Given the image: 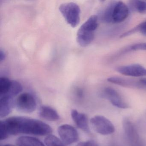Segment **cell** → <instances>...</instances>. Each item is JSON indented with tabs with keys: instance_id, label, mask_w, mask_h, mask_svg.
Instances as JSON below:
<instances>
[{
	"instance_id": "1",
	"label": "cell",
	"mask_w": 146,
	"mask_h": 146,
	"mask_svg": "<svg viewBox=\"0 0 146 146\" xmlns=\"http://www.w3.org/2000/svg\"><path fill=\"white\" fill-rule=\"evenodd\" d=\"M51 126L42 121L31 118L15 116L0 122V140H5L11 135L20 134L38 136L50 135Z\"/></svg>"
},
{
	"instance_id": "2",
	"label": "cell",
	"mask_w": 146,
	"mask_h": 146,
	"mask_svg": "<svg viewBox=\"0 0 146 146\" xmlns=\"http://www.w3.org/2000/svg\"><path fill=\"white\" fill-rule=\"evenodd\" d=\"M98 20L96 15L91 16L79 28L76 36L77 42L79 46L85 47L94 40L95 31L98 28Z\"/></svg>"
},
{
	"instance_id": "3",
	"label": "cell",
	"mask_w": 146,
	"mask_h": 146,
	"mask_svg": "<svg viewBox=\"0 0 146 146\" xmlns=\"http://www.w3.org/2000/svg\"><path fill=\"white\" fill-rule=\"evenodd\" d=\"M60 13L68 24L75 28L80 21L81 10L79 6L74 2H68L61 4L59 7Z\"/></svg>"
},
{
	"instance_id": "4",
	"label": "cell",
	"mask_w": 146,
	"mask_h": 146,
	"mask_svg": "<svg viewBox=\"0 0 146 146\" xmlns=\"http://www.w3.org/2000/svg\"><path fill=\"white\" fill-rule=\"evenodd\" d=\"M37 103L34 96L29 93L20 94L15 101L18 111L25 113H31L35 111Z\"/></svg>"
},
{
	"instance_id": "5",
	"label": "cell",
	"mask_w": 146,
	"mask_h": 146,
	"mask_svg": "<svg viewBox=\"0 0 146 146\" xmlns=\"http://www.w3.org/2000/svg\"><path fill=\"white\" fill-rule=\"evenodd\" d=\"M90 122L95 131L100 135H111L115 131L113 124L104 116L96 115L90 119Z\"/></svg>"
},
{
	"instance_id": "6",
	"label": "cell",
	"mask_w": 146,
	"mask_h": 146,
	"mask_svg": "<svg viewBox=\"0 0 146 146\" xmlns=\"http://www.w3.org/2000/svg\"><path fill=\"white\" fill-rule=\"evenodd\" d=\"M58 133L60 139L66 145H70L76 142L79 139L77 130L69 124H63L58 128Z\"/></svg>"
},
{
	"instance_id": "7",
	"label": "cell",
	"mask_w": 146,
	"mask_h": 146,
	"mask_svg": "<svg viewBox=\"0 0 146 146\" xmlns=\"http://www.w3.org/2000/svg\"><path fill=\"white\" fill-rule=\"evenodd\" d=\"M123 127L125 137L131 146H141V140L135 125L128 118L123 121Z\"/></svg>"
},
{
	"instance_id": "8",
	"label": "cell",
	"mask_w": 146,
	"mask_h": 146,
	"mask_svg": "<svg viewBox=\"0 0 146 146\" xmlns=\"http://www.w3.org/2000/svg\"><path fill=\"white\" fill-rule=\"evenodd\" d=\"M101 96L108 100L113 106L118 108L126 109L129 107L119 93L113 88L108 87L104 89L102 93Z\"/></svg>"
},
{
	"instance_id": "9",
	"label": "cell",
	"mask_w": 146,
	"mask_h": 146,
	"mask_svg": "<svg viewBox=\"0 0 146 146\" xmlns=\"http://www.w3.org/2000/svg\"><path fill=\"white\" fill-rule=\"evenodd\" d=\"M128 7L121 1H113L111 11L112 23H119L124 21L129 15Z\"/></svg>"
},
{
	"instance_id": "10",
	"label": "cell",
	"mask_w": 146,
	"mask_h": 146,
	"mask_svg": "<svg viewBox=\"0 0 146 146\" xmlns=\"http://www.w3.org/2000/svg\"><path fill=\"white\" fill-rule=\"evenodd\" d=\"M116 70L120 74L129 76L138 77L146 76V68L138 64L118 66Z\"/></svg>"
},
{
	"instance_id": "11",
	"label": "cell",
	"mask_w": 146,
	"mask_h": 146,
	"mask_svg": "<svg viewBox=\"0 0 146 146\" xmlns=\"http://www.w3.org/2000/svg\"><path fill=\"white\" fill-rule=\"evenodd\" d=\"M72 118L79 129L87 133H90L88 118L86 114L78 112L76 109H72L71 112Z\"/></svg>"
},
{
	"instance_id": "12",
	"label": "cell",
	"mask_w": 146,
	"mask_h": 146,
	"mask_svg": "<svg viewBox=\"0 0 146 146\" xmlns=\"http://www.w3.org/2000/svg\"><path fill=\"white\" fill-rule=\"evenodd\" d=\"M14 106L15 102L13 98L7 96H0V117L4 118L9 115Z\"/></svg>"
},
{
	"instance_id": "13",
	"label": "cell",
	"mask_w": 146,
	"mask_h": 146,
	"mask_svg": "<svg viewBox=\"0 0 146 146\" xmlns=\"http://www.w3.org/2000/svg\"><path fill=\"white\" fill-rule=\"evenodd\" d=\"M39 113L41 117L48 121H57L60 118L58 112L49 106H43L41 107Z\"/></svg>"
},
{
	"instance_id": "14",
	"label": "cell",
	"mask_w": 146,
	"mask_h": 146,
	"mask_svg": "<svg viewBox=\"0 0 146 146\" xmlns=\"http://www.w3.org/2000/svg\"><path fill=\"white\" fill-rule=\"evenodd\" d=\"M108 82L117 85L127 88H139L142 84L141 83L120 77L112 76L108 78Z\"/></svg>"
},
{
	"instance_id": "15",
	"label": "cell",
	"mask_w": 146,
	"mask_h": 146,
	"mask_svg": "<svg viewBox=\"0 0 146 146\" xmlns=\"http://www.w3.org/2000/svg\"><path fill=\"white\" fill-rule=\"evenodd\" d=\"M16 143L18 146H46L38 138L29 136L20 137L17 139Z\"/></svg>"
},
{
	"instance_id": "16",
	"label": "cell",
	"mask_w": 146,
	"mask_h": 146,
	"mask_svg": "<svg viewBox=\"0 0 146 146\" xmlns=\"http://www.w3.org/2000/svg\"><path fill=\"white\" fill-rule=\"evenodd\" d=\"M12 80L8 78L2 77L0 79V96H5L8 94L11 85Z\"/></svg>"
},
{
	"instance_id": "17",
	"label": "cell",
	"mask_w": 146,
	"mask_h": 146,
	"mask_svg": "<svg viewBox=\"0 0 146 146\" xmlns=\"http://www.w3.org/2000/svg\"><path fill=\"white\" fill-rule=\"evenodd\" d=\"M129 5L134 11L141 14H146V1L137 0L131 1Z\"/></svg>"
},
{
	"instance_id": "18",
	"label": "cell",
	"mask_w": 146,
	"mask_h": 146,
	"mask_svg": "<svg viewBox=\"0 0 146 146\" xmlns=\"http://www.w3.org/2000/svg\"><path fill=\"white\" fill-rule=\"evenodd\" d=\"M23 90V86L21 83L17 81L12 80L11 85L9 92L6 96H5L13 98V97L21 93Z\"/></svg>"
},
{
	"instance_id": "19",
	"label": "cell",
	"mask_w": 146,
	"mask_h": 146,
	"mask_svg": "<svg viewBox=\"0 0 146 146\" xmlns=\"http://www.w3.org/2000/svg\"><path fill=\"white\" fill-rule=\"evenodd\" d=\"M44 142L46 146H66L61 139L51 134L46 137Z\"/></svg>"
},
{
	"instance_id": "20",
	"label": "cell",
	"mask_w": 146,
	"mask_h": 146,
	"mask_svg": "<svg viewBox=\"0 0 146 146\" xmlns=\"http://www.w3.org/2000/svg\"><path fill=\"white\" fill-rule=\"evenodd\" d=\"M138 126L139 129L142 132L146 134V111L139 119Z\"/></svg>"
},
{
	"instance_id": "21",
	"label": "cell",
	"mask_w": 146,
	"mask_h": 146,
	"mask_svg": "<svg viewBox=\"0 0 146 146\" xmlns=\"http://www.w3.org/2000/svg\"><path fill=\"white\" fill-rule=\"evenodd\" d=\"M131 49L134 51L137 50H143L146 51V42L137 43L131 46Z\"/></svg>"
},
{
	"instance_id": "22",
	"label": "cell",
	"mask_w": 146,
	"mask_h": 146,
	"mask_svg": "<svg viewBox=\"0 0 146 146\" xmlns=\"http://www.w3.org/2000/svg\"><path fill=\"white\" fill-rule=\"evenodd\" d=\"M137 32H140L143 36H146V21L137 25Z\"/></svg>"
},
{
	"instance_id": "23",
	"label": "cell",
	"mask_w": 146,
	"mask_h": 146,
	"mask_svg": "<svg viewBox=\"0 0 146 146\" xmlns=\"http://www.w3.org/2000/svg\"><path fill=\"white\" fill-rule=\"evenodd\" d=\"M76 146H99L98 143L94 140H89L86 141L81 142Z\"/></svg>"
},
{
	"instance_id": "24",
	"label": "cell",
	"mask_w": 146,
	"mask_h": 146,
	"mask_svg": "<svg viewBox=\"0 0 146 146\" xmlns=\"http://www.w3.org/2000/svg\"><path fill=\"white\" fill-rule=\"evenodd\" d=\"M6 57V55L5 53L1 49L0 51V60L1 61L5 60V59Z\"/></svg>"
},
{
	"instance_id": "25",
	"label": "cell",
	"mask_w": 146,
	"mask_h": 146,
	"mask_svg": "<svg viewBox=\"0 0 146 146\" xmlns=\"http://www.w3.org/2000/svg\"><path fill=\"white\" fill-rule=\"evenodd\" d=\"M140 82L142 85L146 86V78L141 79V80H140Z\"/></svg>"
},
{
	"instance_id": "26",
	"label": "cell",
	"mask_w": 146,
	"mask_h": 146,
	"mask_svg": "<svg viewBox=\"0 0 146 146\" xmlns=\"http://www.w3.org/2000/svg\"><path fill=\"white\" fill-rule=\"evenodd\" d=\"M3 146H13V145H11V144H5V145H3Z\"/></svg>"
}]
</instances>
